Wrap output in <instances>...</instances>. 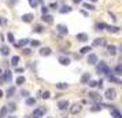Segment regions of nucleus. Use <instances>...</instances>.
<instances>
[{"label":"nucleus","mask_w":122,"mask_h":118,"mask_svg":"<svg viewBox=\"0 0 122 118\" xmlns=\"http://www.w3.org/2000/svg\"><path fill=\"white\" fill-rule=\"evenodd\" d=\"M56 30H58V33H61V34H67V33H69L67 26H66V25H62V23L56 25Z\"/></svg>","instance_id":"39448f33"},{"label":"nucleus","mask_w":122,"mask_h":118,"mask_svg":"<svg viewBox=\"0 0 122 118\" xmlns=\"http://www.w3.org/2000/svg\"><path fill=\"white\" fill-rule=\"evenodd\" d=\"M15 72H17V73H23V69H21V67H18L17 70H15Z\"/></svg>","instance_id":"49530a36"},{"label":"nucleus","mask_w":122,"mask_h":118,"mask_svg":"<svg viewBox=\"0 0 122 118\" xmlns=\"http://www.w3.org/2000/svg\"><path fill=\"white\" fill-rule=\"evenodd\" d=\"M76 37H77L78 41H82V43H84V41H86V40H88V34H86V33H78Z\"/></svg>","instance_id":"ddd939ff"},{"label":"nucleus","mask_w":122,"mask_h":118,"mask_svg":"<svg viewBox=\"0 0 122 118\" xmlns=\"http://www.w3.org/2000/svg\"><path fill=\"white\" fill-rule=\"evenodd\" d=\"M81 104H78V103H76V104H73L71 107H70V113L71 114H78V113L81 111Z\"/></svg>","instance_id":"423d86ee"},{"label":"nucleus","mask_w":122,"mask_h":118,"mask_svg":"<svg viewBox=\"0 0 122 118\" xmlns=\"http://www.w3.org/2000/svg\"><path fill=\"white\" fill-rule=\"evenodd\" d=\"M56 88H58V89H67V88H69V84H67V82H59V84H56Z\"/></svg>","instance_id":"6ab92c4d"},{"label":"nucleus","mask_w":122,"mask_h":118,"mask_svg":"<svg viewBox=\"0 0 122 118\" xmlns=\"http://www.w3.org/2000/svg\"><path fill=\"white\" fill-rule=\"evenodd\" d=\"M59 62H61V65H63V66H69V65H70V59L66 58V56H61V58H59Z\"/></svg>","instance_id":"4468645a"},{"label":"nucleus","mask_w":122,"mask_h":118,"mask_svg":"<svg viewBox=\"0 0 122 118\" xmlns=\"http://www.w3.org/2000/svg\"><path fill=\"white\" fill-rule=\"evenodd\" d=\"M21 95L25 96V97H28V96H29V92H28V91H22V92H21Z\"/></svg>","instance_id":"79ce46f5"},{"label":"nucleus","mask_w":122,"mask_h":118,"mask_svg":"<svg viewBox=\"0 0 122 118\" xmlns=\"http://www.w3.org/2000/svg\"><path fill=\"white\" fill-rule=\"evenodd\" d=\"M7 107H1V110H0V118H4L7 115Z\"/></svg>","instance_id":"c756f323"},{"label":"nucleus","mask_w":122,"mask_h":118,"mask_svg":"<svg viewBox=\"0 0 122 118\" xmlns=\"http://www.w3.org/2000/svg\"><path fill=\"white\" fill-rule=\"evenodd\" d=\"M80 1H81V0H74V3H80Z\"/></svg>","instance_id":"8fccbe9b"},{"label":"nucleus","mask_w":122,"mask_h":118,"mask_svg":"<svg viewBox=\"0 0 122 118\" xmlns=\"http://www.w3.org/2000/svg\"><path fill=\"white\" fill-rule=\"evenodd\" d=\"M104 96H106L107 100H114V99L117 97V91L114 89V88H108V89L106 91Z\"/></svg>","instance_id":"f03ea898"},{"label":"nucleus","mask_w":122,"mask_h":118,"mask_svg":"<svg viewBox=\"0 0 122 118\" xmlns=\"http://www.w3.org/2000/svg\"><path fill=\"white\" fill-rule=\"evenodd\" d=\"M51 48H48V47H45V48H41L40 50V55H43V56H48V55H51Z\"/></svg>","instance_id":"f8f14e48"},{"label":"nucleus","mask_w":122,"mask_h":118,"mask_svg":"<svg viewBox=\"0 0 122 118\" xmlns=\"http://www.w3.org/2000/svg\"><path fill=\"white\" fill-rule=\"evenodd\" d=\"M15 108H17V107H15V104H14V103L8 104V107H7V110H10V111H15Z\"/></svg>","instance_id":"58836bf2"},{"label":"nucleus","mask_w":122,"mask_h":118,"mask_svg":"<svg viewBox=\"0 0 122 118\" xmlns=\"http://www.w3.org/2000/svg\"><path fill=\"white\" fill-rule=\"evenodd\" d=\"M15 82H17V85H22L23 82H25V77H23V76H19V77L15 80Z\"/></svg>","instance_id":"7c9ffc66"},{"label":"nucleus","mask_w":122,"mask_h":118,"mask_svg":"<svg viewBox=\"0 0 122 118\" xmlns=\"http://www.w3.org/2000/svg\"><path fill=\"white\" fill-rule=\"evenodd\" d=\"M29 43L33 45V47H39V45H40V43L37 41V40H32V41H29Z\"/></svg>","instance_id":"a19ab883"},{"label":"nucleus","mask_w":122,"mask_h":118,"mask_svg":"<svg viewBox=\"0 0 122 118\" xmlns=\"http://www.w3.org/2000/svg\"><path fill=\"white\" fill-rule=\"evenodd\" d=\"M108 80H110V81H112V82H115V84H121V80L117 78L115 76H112V74H108Z\"/></svg>","instance_id":"412c9836"},{"label":"nucleus","mask_w":122,"mask_h":118,"mask_svg":"<svg viewBox=\"0 0 122 118\" xmlns=\"http://www.w3.org/2000/svg\"><path fill=\"white\" fill-rule=\"evenodd\" d=\"M86 84L89 85V87H92V88H95V87H97V81H93V80H89Z\"/></svg>","instance_id":"473e14b6"},{"label":"nucleus","mask_w":122,"mask_h":118,"mask_svg":"<svg viewBox=\"0 0 122 118\" xmlns=\"http://www.w3.org/2000/svg\"><path fill=\"white\" fill-rule=\"evenodd\" d=\"M33 14H23L22 15V21L23 22H26V23H29V22H32L33 21Z\"/></svg>","instance_id":"6e6552de"},{"label":"nucleus","mask_w":122,"mask_h":118,"mask_svg":"<svg viewBox=\"0 0 122 118\" xmlns=\"http://www.w3.org/2000/svg\"><path fill=\"white\" fill-rule=\"evenodd\" d=\"M3 95H4V93H3V91L0 89V97H1V96H3Z\"/></svg>","instance_id":"09e8293b"},{"label":"nucleus","mask_w":122,"mask_h":118,"mask_svg":"<svg viewBox=\"0 0 122 118\" xmlns=\"http://www.w3.org/2000/svg\"><path fill=\"white\" fill-rule=\"evenodd\" d=\"M89 80H91V74L89 73H84L82 77H81V82H82V84H86Z\"/></svg>","instance_id":"dca6fc26"},{"label":"nucleus","mask_w":122,"mask_h":118,"mask_svg":"<svg viewBox=\"0 0 122 118\" xmlns=\"http://www.w3.org/2000/svg\"><path fill=\"white\" fill-rule=\"evenodd\" d=\"M111 117H114V118H122V115H121V113H119V110L112 108V110H111Z\"/></svg>","instance_id":"f3484780"},{"label":"nucleus","mask_w":122,"mask_h":118,"mask_svg":"<svg viewBox=\"0 0 122 118\" xmlns=\"http://www.w3.org/2000/svg\"><path fill=\"white\" fill-rule=\"evenodd\" d=\"M41 19H43L45 23H52L54 17H52V15H48V14H43V18H41Z\"/></svg>","instance_id":"9b49d317"},{"label":"nucleus","mask_w":122,"mask_h":118,"mask_svg":"<svg viewBox=\"0 0 122 118\" xmlns=\"http://www.w3.org/2000/svg\"><path fill=\"white\" fill-rule=\"evenodd\" d=\"M97 30H104V28H106V23H97Z\"/></svg>","instance_id":"ea45409f"},{"label":"nucleus","mask_w":122,"mask_h":118,"mask_svg":"<svg viewBox=\"0 0 122 118\" xmlns=\"http://www.w3.org/2000/svg\"><path fill=\"white\" fill-rule=\"evenodd\" d=\"M4 23H6V21H4V19H1V18H0V25H4Z\"/></svg>","instance_id":"de8ad7c7"},{"label":"nucleus","mask_w":122,"mask_h":118,"mask_svg":"<svg viewBox=\"0 0 122 118\" xmlns=\"http://www.w3.org/2000/svg\"><path fill=\"white\" fill-rule=\"evenodd\" d=\"M84 8H86V10H95V6L93 4H89V3H85L84 4Z\"/></svg>","instance_id":"c9c22d12"},{"label":"nucleus","mask_w":122,"mask_h":118,"mask_svg":"<svg viewBox=\"0 0 122 118\" xmlns=\"http://www.w3.org/2000/svg\"><path fill=\"white\" fill-rule=\"evenodd\" d=\"M45 114V108L44 107H39L33 111V118H41Z\"/></svg>","instance_id":"7ed1b4c3"},{"label":"nucleus","mask_w":122,"mask_h":118,"mask_svg":"<svg viewBox=\"0 0 122 118\" xmlns=\"http://www.w3.org/2000/svg\"><path fill=\"white\" fill-rule=\"evenodd\" d=\"M33 30L34 32H37V33H41V32H43V26H41V25H36Z\"/></svg>","instance_id":"72a5a7b5"},{"label":"nucleus","mask_w":122,"mask_h":118,"mask_svg":"<svg viewBox=\"0 0 122 118\" xmlns=\"http://www.w3.org/2000/svg\"><path fill=\"white\" fill-rule=\"evenodd\" d=\"M18 62H19V56H12V59H11L12 67H17V66H18Z\"/></svg>","instance_id":"5701e85b"},{"label":"nucleus","mask_w":122,"mask_h":118,"mask_svg":"<svg viewBox=\"0 0 122 118\" xmlns=\"http://www.w3.org/2000/svg\"><path fill=\"white\" fill-rule=\"evenodd\" d=\"M50 7H51V8H54V10H56V7H58V3H52Z\"/></svg>","instance_id":"37998d69"},{"label":"nucleus","mask_w":122,"mask_h":118,"mask_svg":"<svg viewBox=\"0 0 122 118\" xmlns=\"http://www.w3.org/2000/svg\"><path fill=\"white\" fill-rule=\"evenodd\" d=\"M28 43H29V39H22L21 41H19V44L18 45H19V47H23V45H26Z\"/></svg>","instance_id":"f704fd0d"},{"label":"nucleus","mask_w":122,"mask_h":118,"mask_svg":"<svg viewBox=\"0 0 122 118\" xmlns=\"http://www.w3.org/2000/svg\"><path fill=\"white\" fill-rule=\"evenodd\" d=\"M96 69H97V73H99V74L102 73V74H107V76H108V74L111 73L110 67L107 66V63H106V62H100Z\"/></svg>","instance_id":"f257e3e1"},{"label":"nucleus","mask_w":122,"mask_h":118,"mask_svg":"<svg viewBox=\"0 0 122 118\" xmlns=\"http://www.w3.org/2000/svg\"><path fill=\"white\" fill-rule=\"evenodd\" d=\"M97 62H99V61H97V56L95 55V54H89V56H88V63L89 65H96Z\"/></svg>","instance_id":"0eeeda50"},{"label":"nucleus","mask_w":122,"mask_h":118,"mask_svg":"<svg viewBox=\"0 0 122 118\" xmlns=\"http://www.w3.org/2000/svg\"><path fill=\"white\" fill-rule=\"evenodd\" d=\"M103 44H104V39H96L93 41L95 47H99V45H103Z\"/></svg>","instance_id":"a878e982"},{"label":"nucleus","mask_w":122,"mask_h":118,"mask_svg":"<svg viewBox=\"0 0 122 118\" xmlns=\"http://www.w3.org/2000/svg\"><path fill=\"white\" fill-rule=\"evenodd\" d=\"M41 97H43V99H48V97H50V92H48V91L43 92V93H41Z\"/></svg>","instance_id":"4c0bfd02"},{"label":"nucleus","mask_w":122,"mask_h":118,"mask_svg":"<svg viewBox=\"0 0 122 118\" xmlns=\"http://www.w3.org/2000/svg\"><path fill=\"white\" fill-rule=\"evenodd\" d=\"M65 118H67V117H65Z\"/></svg>","instance_id":"864d4df0"},{"label":"nucleus","mask_w":122,"mask_h":118,"mask_svg":"<svg viewBox=\"0 0 122 118\" xmlns=\"http://www.w3.org/2000/svg\"><path fill=\"white\" fill-rule=\"evenodd\" d=\"M11 80H12V73L10 70H7V72H4V74L0 77V82H1V81H8V82H10Z\"/></svg>","instance_id":"20e7f679"},{"label":"nucleus","mask_w":122,"mask_h":118,"mask_svg":"<svg viewBox=\"0 0 122 118\" xmlns=\"http://www.w3.org/2000/svg\"><path fill=\"white\" fill-rule=\"evenodd\" d=\"M89 51H92V48H91V47H82V48L80 50V52H81V54H88Z\"/></svg>","instance_id":"2f4dec72"},{"label":"nucleus","mask_w":122,"mask_h":118,"mask_svg":"<svg viewBox=\"0 0 122 118\" xmlns=\"http://www.w3.org/2000/svg\"><path fill=\"white\" fill-rule=\"evenodd\" d=\"M7 37H8V41H10V43H14V41H15L14 34H12V33H8V34H7Z\"/></svg>","instance_id":"e433bc0d"},{"label":"nucleus","mask_w":122,"mask_h":118,"mask_svg":"<svg viewBox=\"0 0 122 118\" xmlns=\"http://www.w3.org/2000/svg\"><path fill=\"white\" fill-rule=\"evenodd\" d=\"M92 1H97V0H92Z\"/></svg>","instance_id":"603ef678"},{"label":"nucleus","mask_w":122,"mask_h":118,"mask_svg":"<svg viewBox=\"0 0 122 118\" xmlns=\"http://www.w3.org/2000/svg\"><path fill=\"white\" fill-rule=\"evenodd\" d=\"M40 1L39 0H29V6L32 7V8H36V7H39Z\"/></svg>","instance_id":"4be33fe9"},{"label":"nucleus","mask_w":122,"mask_h":118,"mask_svg":"<svg viewBox=\"0 0 122 118\" xmlns=\"http://www.w3.org/2000/svg\"><path fill=\"white\" fill-rule=\"evenodd\" d=\"M114 72H115L117 76H121V74H122V66H121V65H117L115 69H114Z\"/></svg>","instance_id":"cd10ccee"},{"label":"nucleus","mask_w":122,"mask_h":118,"mask_svg":"<svg viewBox=\"0 0 122 118\" xmlns=\"http://www.w3.org/2000/svg\"><path fill=\"white\" fill-rule=\"evenodd\" d=\"M23 54H25V55H29V54H30V50L25 48V50H23Z\"/></svg>","instance_id":"c03bdc74"},{"label":"nucleus","mask_w":122,"mask_h":118,"mask_svg":"<svg viewBox=\"0 0 122 118\" xmlns=\"http://www.w3.org/2000/svg\"><path fill=\"white\" fill-rule=\"evenodd\" d=\"M14 93H15V88H14V87H10V88L7 89V95L6 96H7V97H11Z\"/></svg>","instance_id":"393cba45"},{"label":"nucleus","mask_w":122,"mask_h":118,"mask_svg":"<svg viewBox=\"0 0 122 118\" xmlns=\"http://www.w3.org/2000/svg\"><path fill=\"white\" fill-rule=\"evenodd\" d=\"M33 104H36V99L34 97H28L26 99V106H33Z\"/></svg>","instance_id":"bb28decb"},{"label":"nucleus","mask_w":122,"mask_h":118,"mask_svg":"<svg viewBox=\"0 0 122 118\" xmlns=\"http://www.w3.org/2000/svg\"><path fill=\"white\" fill-rule=\"evenodd\" d=\"M106 29H107L110 33H119V30H121L118 26H107V25H106Z\"/></svg>","instance_id":"2eb2a0df"},{"label":"nucleus","mask_w":122,"mask_h":118,"mask_svg":"<svg viewBox=\"0 0 122 118\" xmlns=\"http://www.w3.org/2000/svg\"><path fill=\"white\" fill-rule=\"evenodd\" d=\"M41 11H43V14H47V12H48V8H47V7H43Z\"/></svg>","instance_id":"a18cd8bd"},{"label":"nucleus","mask_w":122,"mask_h":118,"mask_svg":"<svg viewBox=\"0 0 122 118\" xmlns=\"http://www.w3.org/2000/svg\"><path fill=\"white\" fill-rule=\"evenodd\" d=\"M59 11H61L62 14H67V12L71 11V7H70V6H62V8L59 10Z\"/></svg>","instance_id":"aec40b11"},{"label":"nucleus","mask_w":122,"mask_h":118,"mask_svg":"<svg viewBox=\"0 0 122 118\" xmlns=\"http://www.w3.org/2000/svg\"><path fill=\"white\" fill-rule=\"evenodd\" d=\"M0 54L3 56H7L10 54V48H8L7 45H1V47H0Z\"/></svg>","instance_id":"9d476101"},{"label":"nucleus","mask_w":122,"mask_h":118,"mask_svg":"<svg viewBox=\"0 0 122 118\" xmlns=\"http://www.w3.org/2000/svg\"><path fill=\"white\" fill-rule=\"evenodd\" d=\"M69 106H70V104H69V102H67V100H62V102H59V103H58L59 110H66Z\"/></svg>","instance_id":"1a4fd4ad"},{"label":"nucleus","mask_w":122,"mask_h":118,"mask_svg":"<svg viewBox=\"0 0 122 118\" xmlns=\"http://www.w3.org/2000/svg\"><path fill=\"white\" fill-rule=\"evenodd\" d=\"M89 97H91V99H95V100H97V99H100V95L99 93H96V92H89Z\"/></svg>","instance_id":"c85d7f7f"},{"label":"nucleus","mask_w":122,"mask_h":118,"mask_svg":"<svg viewBox=\"0 0 122 118\" xmlns=\"http://www.w3.org/2000/svg\"><path fill=\"white\" fill-rule=\"evenodd\" d=\"M104 107V104H102V103H96L93 107H92V111H99V110H102Z\"/></svg>","instance_id":"b1692460"},{"label":"nucleus","mask_w":122,"mask_h":118,"mask_svg":"<svg viewBox=\"0 0 122 118\" xmlns=\"http://www.w3.org/2000/svg\"><path fill=\"white\" fill-rule=\"evenodd\" d=\"M8 118H17V117H8Z\"/></svg>","instance_id":"3c124183"},{"label":"nucleus","mask_w":122,"mask_h":118,"mask_svg":"<svg viewBox=\"0 0 122 118\" xmlns=\"http://www.w3.org/2000/svg\"><path fill=\"white\" fill-rule=\"evenodd\" d=\"M108 54H110L111 56H114L117 54V47L115 45H108Z\"/></svg>","instance_id":"a211bd4d"}]
</instances>
